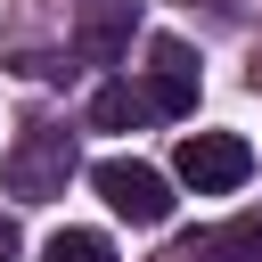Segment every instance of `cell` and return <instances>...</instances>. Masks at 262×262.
<instances>
[{
  "mask_svg": "<svg viewBox=\"0 0 262 262\" xmlns=\"http://www.w3.org/2000/svg\"><path fill=\"white\" fill-rule=\"evenodd\" d=\"M74 131H57V123H33L8 156H0V180H8V196H25V205H41V196H66V180H74Z\"/></svg>",
  "mask_w": 262,
  "mask_h": 262,
  "instance_id": "6da1fadb",
  "label": "cell"
},
{
  "mask_svg": "<svg viewBox=\"0 0 262 262\" xmlns=\"http://www.w3.org/2000/svg\"><path fill=\"white\" fill-rule=\"evenodd\" d=\"M90 188H98L106 213L131 221V229H164V221H172V180H164L156 164H139V156H106V164H90Z\"/></svg>",
  "mask_w": 262,
  "mask_h": 262,
  "instance_id": "7a4b0ae2",
  "label": "cell"
},
{
  "mask_svg": "<svg viewBox=\"0 0 262 262\" xmlns=\"http://www.w3.org/2000/svg\"><path fill=\"white\" fill-rule=\"evenodd\" d=\"M172 172H180L196 196H229V188L254 180V147H246L237 131H188V139L172 147Z\"/></svg>",
  "mask_w": 262,
  "mask_h": 262,
  "instance_id": "3957f363",
  "label": "cell"
},
{
  "mask_svg": "<svg viewBox=\"0 0 262 262\" xmlns=\"http://www.w3.org/2000/svg\"><path fill=\"white\" fill-rule=\"evenodd\" d=\"M196 90H205L196 49L172 41V33H156V41H147V106H156V115H196Z\"/></svg>",
  "mask_w": 262,
  "mask_h": 262,
  "instance_id": "277c9868",
  "label": "cell"
},
{
  "mask_svg": "<svg viewBox=\"0 0 262 262\" xmlns=\"http://www.w3.org/2000/svg\"><path fill=\"white\" fill-rule=\"evenodd\" d=\"M131 25H139V8H131V0H90V8H82V25H74V49H82L90 66H115V57L131 49Z\"/></svg>",
  "mask_w": 262,
  "mask_h": 262,
  "instance_id": "5b68a950",
  "label": "cell"
},
{
  "mask_svg": "<svg viewBox=\"0 0 262 262\" xmlns=\"http://www.w3.org/2000/svg\"><path fill=\"white\" fill-rule=\"evenodd\" d=\"M180 262H262V213H237V221H221V229L188 237V246H180Z\"/></svg>",
  "mask_w": 262,
  "mask_h": 262,
  "instance_id": "8992f818",
  "label": "cell"
},
{
  "mask_svg": "<svg viewBox=\"0 0 262 262\" xmlns=\"http://www.w3.org/2000/svg\"><path fill=\"white\" fill-rule=\"evenodd\" d=\"M156 106H147V90H131V82H98L90 90V123L98 131H139Z\"/></svg>",
  "mask_w": 262,
  "mask_h": 262,
  "instance_id": "52a82bcc",
  "label": "cell"
},
{
  "mask_svg": "<svg viewBox=\"0 0 262 262\" xmlns=\"http://www.w3.org/2000/svg\"><path fill=\"white\" fill-rule=\"evenodd\" d=\"M41 262H115V237L106 229H57L41 246Z\"/></svg>",
  "mask_w": 262,
  "mask_h": 262,
  "instance_id": "ba28073f",
  "label": "cell"
},
{
  "mask_svg": "<svg viewBox=\"0 0 262 262\" xmlns=\"http://www.w3.org/2000/svg\"><path fill=\"white\" fill-rule=\"evenodd\" d=\"M16 246H25V237H16V221L0 213V262H16Z\"/></svg>",
  "mask_w": 262,
  "mask_h": 262,
  "instance_id": "9c48e42d",
  "label": "cell"
}]
</instances>
